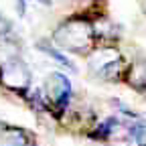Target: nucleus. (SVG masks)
I'll use <instances>...</instances> for the list:
<instances>
[{
    "mask_svg": "<svg viewBox=\"0 0 146 146\" xmlns=\"http://www.w3.org/2000/svg\"><path fill=\"white\" fill-rule=\"evenodd\" d=\"M45 94H47V100L53 102V106L63 110L71 100V83L61 73H51L45 85Z\"/></svg>",
    "mask_w": 146,
    "mask_h": 146,
    "instance_id": "nucleus-4",
    "label": "nucleus"
},
{
    "mask_svg": "<svg viewBox=\"0 0 146 146\" xmlns=\"http://www.w3.org/2000/svg\"><path fill=\"white\" fill-rule=\"evenodd\" d=\"M94 27L89 23L81 21V18H71L65 25H61L55 33V39L63 49H71L83 53L85 49H89L94 45Z\"/></svg>",
    "mask_w": 146,
    "mask_h": 146,
    "instance_id": "nucleus-1",
    "label": "nucleus"
},
{
    "mask_svg": "<svg viewBox=\"0 0 146 146\" xmlns=\"http://www.w3.org/2000/svg\"><path fill=\"white\" fill-rule=\"evenodd\" d=\"M0 146H29L27 134L18 128H2L0 130Z\"/></svg>",
    "mask_w": 146,
    "mask_h": 146,
    "instance_id": "nucleus-5",
    "label": "nucleus"
},
{
    "mask_svg": "<svg viewBox=\"0 0 146 146\" xmlns=\"http://www.w3.org/2000/svg\"><path fill=\"white\" fill-rule=\"evenodd\" d=\"M0 83H4L12 91H25L31 83V73L23 61L10 59L0 65Z\"/></svg>",
    "mask_w": 146,
    "mask_h": 146,
    "instance_id": "nucleus-3",
    "label": "nucleus"
},
{
    "mask_svg": "<svg viewBox=\"0 0 146 146\" xmlns=\"http://www.w3.org/2000/svg\"><path fill=\"white\" fill-rule=\"evenodd\" d=\"M41 49H45V51H47V53L51 55V57H55V59H57V61H59L61 65H65V67H69V69H73V65L69 63V59L65 57V55H63V53H59L57 49H51V47H41Z\"/></svg>",
    "mask_w": 146,
    "mask_h": 146,
    "instance_id": "nucleus-6",
    "label": "nucleus"
},
{
    "mask_svg": "<svg viewBox=\"0 0 146 146\" xmlns=\"http://www.w3.org/2000/svg\"><path fill=\"white\" fill-rule=\"evenodd\" d=\"M89 67L94 69L100 77L118 79L122 75L124 61H122V55L114 47H102V49L94 51V55H91V59H89Z\"/></svg>",
    "mask_w": 146,
    "mask_h": 146,
    "instance_id": "nucleus-2",
    "label": "nucleus"
}]
</instances>
